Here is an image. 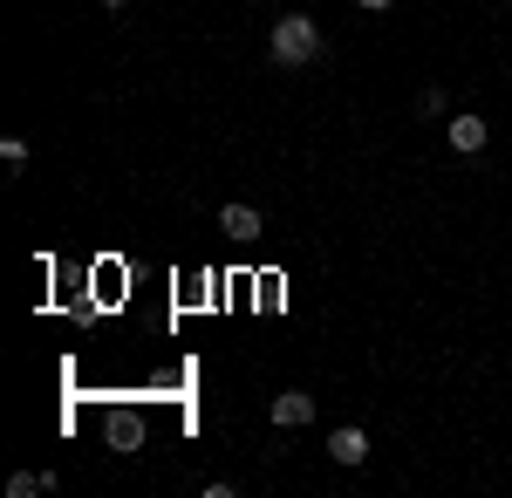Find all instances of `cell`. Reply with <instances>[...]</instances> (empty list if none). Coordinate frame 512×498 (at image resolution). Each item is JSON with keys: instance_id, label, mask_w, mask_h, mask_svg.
<instances>
[{"instance_id": "6da1fadb", "label": "cell", "mask_w": 512, "mask_h": 498, "mask_svg": "<svg viewBox=\"0 0 512 498\" xmlns=\"http://www.w3.org/2000/svg\"><path fill=\"white\" fill-rule=\"evenodd\" d=\"M267 55H274V69H308V62H321V28L308 14H280L267 35Z\"/></svg>"}, {"instance_id": "7a4b0ae2", "label": "cell", "mask_w": 512, "mask_h": 498, "mask_svg": "<svg viewBox=\"0 0 512 498\" xmlns=\"http://www.w3.org/2000/svg\"><path fill=\"white\" fill-rule=\"evenodd\" d=\"M144 437H151V423H144V410H130V403H117V410L103 417V444L123 451V458H130V451H144Z\"/></svg>"}, {"instance_id": "3957f363", "label": "cell", "mask_w": 512, "mask_h": 498, "mask_svg": "<svg viewBox=\"0 0 512 498\" xmlns=\"http://www.w3.org/2000/svg\"><path fill=\"white\" fill-rule=\"evenodd\" d=\"M274 423H280V430L315 423V396H308V389H280V396H274Z\"/></svg>"}, {"instance_id": "277c9868", "label": "cell", "mask_w": 512, "mask_h": 498, "mask_svg": "<svg viewBox=\"0 0 512 498\" xmlns=\"http://www.w3.org/2000/svg\"><path fill=\"white\" fill-rule=\"evenodd\" d=\"M328 458L335 464H362L369 458V430H362V423H342V430L328 437Z\"/></svg>"}, {"instance_id": "5b68a950", "label": "cell", "mask_w": 512, "mask_h": 498, "mask_svg": "<svg viewBox=\"0 0 512 498\" xmlns=\"http://www.w3.org/2000/svg\"><path fill=\"white\" fill-rule=\"evenodd\" d=\"M485 137H492L485 116H451V151H458V157H478V151H485Z\"/></svg>"}, {"instance_id": "8992f818", "label": "cell", "mask_w": 512, "mask_h": 498, "mask_svg": "<svg viewBox=\"0 0 512 498\" xmlns=\"http://www.w3.org/2000/svg\"><path fill=\"white\" fill-rule=\"evenodd\" d=\"M226 239H260V205H226Z\"/></svg>"}, {"instance_id": "52a82bcc", "label": "cell", "mask_w": 512, "mask_h": 498, "mask_svg": "<svg viewBox=\"0 0 512 498\" xmlns=\"http://www.w3.org/2000/svg\"><path fill=\"white\" fill-rule=\"evenodd\" d=\"M41 492H55V471H14L7 478V498H41Z\"/></svg>"}, {"instance_id": "ba28073f", "label": "cell", "mask_w": 512, "mask_h": 498, "mask_svg": "<svg viewBox=\"0 0 512 498\" xmlns=\"http://www.w3.org/2000/svg\"><path fill=\"white\" fill-rule=\"evenodd\" d=\"M444 110H451V96H444L437 82H424V96H417V116H424V123H437Z\"/></svg>"}, {"instance_id": "9c48e42d", "label": "cell", "mask_w": 512, "mask_h": 498, "mask_svg": "<svg viewBox=\"0 0 512 498\" xmlns=\"http://www.w3.org/2000/svg\"><path fill=\"white\" fill-rule=\"evenodd\" d=\"M0 157H7V171H21L28 164V137H0Z\"/></svg>"}, {"instance_id": "30bf717a", "label": "cell", "mask_w": 512, "mask_h": 498, "mask_svg": "<svg viewBox=\"0 0 512 498\" xmlns=\"http://www.w3.org/2000/svg\"><path fill=\"white\" fill-rule=\"evenodd\" d=\"M355 7H369V14H390L396 0H355Z\"/></svg>"}, {"instance_id": "8fae6325", "label": "cell", "mask_w": 512, "mask_h": 498, "mask_svg": "<svg viewBox=\"0 0 512 498\" xmlns=\"http://www.w3.org/2000/svg\"><path fill=\"white\" fill-rule=\"evenodd\" d=\"M103 7H110V14H123V7H130V0H103Z\"/></svg>"}]
</instances>
